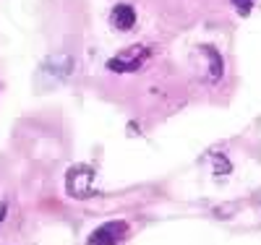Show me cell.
<instances>
[{
  "mask_svg": "<svg viewBox=\"0 0 261 245\" xmlns=\"http://www.w3.org/2000/svg\"><path fill=\"white\" fill-rule=\"evenodd\" d=\"M6 214H8V206H6V204H0V222L6 219Z\"/></svg>",
  "mask_w": 261,
  "mask_h": 245,
  "instance_id": "cell-6",
  "label": "cell"
},
{
  "mask_svg": "<svg viewBox=\"0 0 261 245\" xmlns=\"http://www.w3.org/2000/svg\"><path fill=\"white\" fill-rule=\"evenodd\" d=\"M253 3H256V0H235V6H238V8H241V13H248Z\"/></svg>",
  "mask_w": 261,
  "mask_h": 245,
  "instance_id": "cell-5",
  "label": "cell"
},
{
  "mask_svg": "<svg viewBox=\"0 0 261 245\" xmlns=\"http://www.w3.org/2000/svg\"><path fill=\"white\" fill-rule=\"evenodd\" d=\"M144 58H146V47H130L128 52H123V55H118L115 60L107 63V68H110V71H120V73H128V71H136L139 65L144 63Z\"/></svg>",
  "mask_w": 261,
  "mask_h": 245,
  "instance_id": "cell-3",
  "label": "cell"
},
{
  "mask_svg": "<svg viewBox=\"0 0 261 245\" xmlns=\"http://www.w3.org/2000/svg\"><path fill=\"white\" fill-rule=\"evenodd\" d=\"M110 21H113V26H115V29H120V32H128L130 26L136 24V11L130 8V6H115V8H113V16H110Z\"/></svg>",
  "mask_w": 261,
  "mask_h": 245,
  "instance_id": "cell-4",
  "label": "cell"
},
{
  "mask_svg": "<svg viewBox=\"0 0 261 245\" xmlns=\"http://www.w3.org/2000/svg\"><path fill=\"white\" fill-rule=\"evenodd\" d=\"M92 183H94V170L79 165L73 170H68V193L76 198H86L92 193Z\"/></svg>",
  "mask_w": 261,
  "mask_h": 245,
  "instance_id": "cell-1",
  "label": "cell"
},
{
  "mask_svg": "<svg viewBox=\"0 0 261 245\" xmlns=\"http://www.w3.org/2000/svg\"><path fill=\"white\" fill-rule=\"evenodd\" d=\"M125 232V222H107L89 235V245H115Z\"/></svg>",
  "mask_w": 261,
  "mask_h": 245,
  "instance_id": "cell-2",
  "label": "cell"
}]
</instances>
